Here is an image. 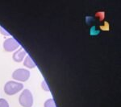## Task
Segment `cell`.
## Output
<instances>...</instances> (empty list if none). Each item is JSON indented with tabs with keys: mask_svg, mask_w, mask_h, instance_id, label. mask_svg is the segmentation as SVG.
<instances>
[{
	"mask_svg": "<svg viewBox=\"0 0 121 107\" xmlns=\"http://www.w3.org/2000/svg\"><path fill=\"white\" fill-rule=\"evenodd\" d=\"M23 88V85L21 82L15 81H8L4 85V91L7 95H13L19 93Z\"/></svg>",
	"mask_w": 121,
	"mask_h": 107,
	"instance_id": "1",
	"label": "cell"
},
{
	"mask_svg": "<svg viewBox=\"0 0 121 107\" xmlns=\"http://www.w3.org/2000/svg\"><path fill=\"white\" fill-rule=\"evenodd\" d=\"M19 102L23 107H32L33 105V96L29 89H23L19 97Z\"/></svg>",
	"mask_w": 121,
	"mask_h": 107,
	"instance_id": "2",
	"label": "cell"
},
{
	"mask_svg": "<svg viewBox=\"0 0 121 107\" xmlns=\"http://www.w3.org/2000/svg\"><path fill=\"white\" fill-rule=\"evenodd\" d=\"M12 77L19 81H26L30 77V71L26 69H17L12 73Z\"/></svg>",
	"mask_w": 121,
	"mask_h": 107,
	"instance_id": "3",
	"label": "cell"
},
{
	"mask_svg": "<svg viewBox=\"0 0 121 107\" xmlns=\"http://www.w3.org/2000/svg\"><path fill=\"white\" fill-rule=\"evenodd\" d=\"M19 47V43L13 37L6 39L3 42V48L7 52H13Z\"/></svg>",
	"mask_w": 121,
	"mask_h": 107,
	"instance_id": "4",
	"label": "cell"
},
{
	"mask_svg": "<svg viewBox=\"0 0 121 107\" xmlns=\"http://www.w3.org/2000/svg\"><path fill=\"white\" fill-rule=\"evenodd\" d=\"M26 56H27L26 51H25L23 48H20L13 53L12 57H13V60H14L15 61L21 62L23 59H24Z\"/></svg>",
	"mask_w": 121,
	"mask_h": 107,
	"instance_id": "5",
	"label": "cell"
},
{
	"mask_svg": "<svg viewBox=\"0 0 121 107\" xmlns=\"http://www.w3.org/2000/svg\"><path fill=\"white\" fill-rule=\"evenodd\" d=\"M23 65L28 67V69H32V68L36 67V63L32 61L30 56L27 55L24 58V61H23Z\"/></svg>",
	"mask_w": 121,
	"mask_h": 107,
	"instance_id": "6",
	"label": "cell"
},
{
	"mask_svg": "<svg viewBox=\"0 0 121 107\" xmlns=\"http://www.w3.org/2000/svg\"><path fill=\"white\" fill-rule=\"evenodd\" d=\"M44 107H56L55 101L53 98H48L44 102Z\"/></svg>",
	"mask_w": 121,
	"mask_h": 107,
	"instance_id": "7",
	"label": "cell"
},
{
	"mask_svg": "<svg viewBox=\"0 0 121 107\" xmlns=\"http://www.w3.org/2000/svg\"><path fill=\"white\" fill-rule=\"evenodd\" d=\"M0 107H10L8 102L5 98H0Z\"/></svg>",
	"mask_w": 121,
	"mask_h": 107,
	"instance_id": "8",
	"label": "cell"
},
{
	"mask_svg": "<svg viewBox=\"0 0 121 107\" xmlns=\"http://www.w3.org/2000/svg\"><path fill=\"white\" fill-rule=\"evenodd\" d=\"M41 87H42V89H44V91H49V88H48V85H47V83H46V81H42V84H41Z\"/></svg>",
	"mask_w": 121,
	"mask_h": 107,
	"instance_id": "9",
	"label": "cell"
},
{
	"mask_svg": "<svg viewBox=\"0 0 121 107\" xmlns=\"http://www.w3.org/2000/svg\"><path fill=\"white\" fill-rule=\"evenodd\" d=\"M0 33H1V34H3V35H5V36H9V32H7V31L5 30L4 28H0Z\"/></svg>",
	"mask_w": 121,
	"mask_h": 107,
	"instance_id": "10",
	"label": "cell"
}]
</instances>
